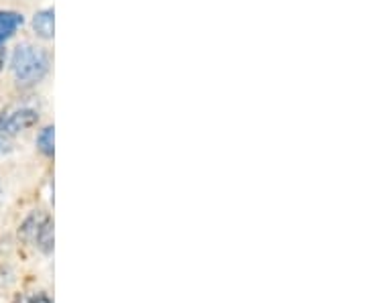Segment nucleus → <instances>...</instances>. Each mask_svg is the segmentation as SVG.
<instances>
[{
    "instance_id": "nucleus-3",
    "label": "nucleus",
    "mask_w": 366,
    "mask_h": 303,
    "mask_svg": "<svg viewBox=\"0 0 366 303\" xmlns=\"http://www.w3.org/2000/svg\"><path fill=\"white\" fill-rule=\"evenodd\" d=\"M33 31L39 39H53V35H55V13H53V9H43L39 13H35Z\"/></svg>"
},
{
    "instance_id": "nucleus-7",
    "label": "nucleus",
    "mask_w": 366,
    "mask_h": 303,
    "mask_svg": "<svg viewBox=\"0 0 366 303\" xmlns=\"http://www.w3.org/2000/svg\"><path fill=\"white\" fill-rule=\"evenodd\" d=\"M35 247L39 249L43 254H51L53 252V220L49 218L43 228L39 230V234H37V240H35Z\"/></svg>"
},
{
    "instance_id": "nucleus-2",
    "label": "nucleus",
    "mask_w": 366,
    "mask_h": 303,
    "mask_svg": "<svg viewBox=\"0 0 366 303\" xmlns=\"http://www.w3.org/2000/svg\"><path fill=\"white\" fill-rule=\"evenodd\" d=\"M41 119L37 102H23L6 108L0 114V155H9L14 149V139L21 132L33 129Z\"/></svg>"
},
{
    "instance_id": "nucleus-10",
    "label": "nucleus",
    "mask_w": 366,
    "mask_h": 303,
    "mask_svg": "<svg viewBox=\"0 0 366 303\" xmlns=\"http://www.w3.org/2000/svg\"><path fill=\"white\" fill-rule=\"evenodd\" d=\"M2 199H4V189H2V184H0V204H2Z\"/></svg>"
},
{
    "instance_id": "nucleus-4",
    "label": "nucleus",
    "mask_w": 366,
    "mask_h": 303,
    "mask_svg": "<svg viewBox=\"0 0 366 303\" xmlns=\"http://www.w3.org/2000/svg\"><path fill=\"white\" fill-rule=\"evenodd\" d=\"M25 16L14 11H0V47L23 26Z\"/></svg>"
},
{
    "instance_id": "nucleus-5",
    "label": "nucleus",
    "mask_w": 366,
    "mask_h": 303,
    "mask_svg": "<svg viewBox=\"0 0 366 303\" xmlns=\"http://www.w3.org/2000/svg\"><path fill=\"white\" fill-rule=\"evenodd\" d=\"M47 220H49V216H47V214H43V212H33V214L26 218L25 222L21 224L19 237L23 238L25 242H29V244H35L37 234H39V230L43 228V224H45Z\"/></svg>"
},
{
    "instance_id": "nucleus-1",
    "label": "nucleus",
    "mask_w": 366,
    "mask_h": 303,
    "mask_svg": "<svg viewBox=\"0 0 366 303\" xmlns=\"http://www.w3.org/2000/svg\"><path fill=\"white\" fill-rule=\"evenodd\" d=\"M51 67V55L47 49L23 43L13 51L11 57V71L14 81L19 86H35L49 74Z\"/></svg>"
},
{
    "instance_id": "nucleus-6",
    "label": "nucleus",
    "mask_w": 366,
    "mask_h": 303,
    "mask_svg": "<svg viewBox=\"0 0 366 303\" xmlns=\"http://www.w3.org/2000/svg\"><path fill=\"white\" fill-rule=\"evenodd\" d=\"M37 149L45 157H53V153H55V129L53 126L41 129V132L37 134Z\"/></svg>"
},
{
    "instance_id": "nucleus-9",
    "label": "nucleus",
    "mask_w": 366,
    "mask_h": 303,
    "mask_svg": "<svg viewBox=\"0 0 366 303\" xmlns=\"http://www.w3.org/2000/svg\"><path fill=\"white\" fill-rule=\"evenodd\" d=\"M4 64H6V51H4V49L0 47V69L4 67Z\"/></svg>"
},
{
    "instance_id": "nucleus-8",
    "label": "nucleus",
    "mask_w": 366,
    "mask_h": 303,
    "mask_svg": "<svg viewBox=\"0 0 366 303\" xmlns=\"http://www.w3.org/2000/svg\"><path fill=\"white\" fill-rule=\"evenodd\" d=\"M16 303H53V302L49 299V295H47V293L39 291V293H31V295L21 297Z\"/></svg>"
}]
</instances>
